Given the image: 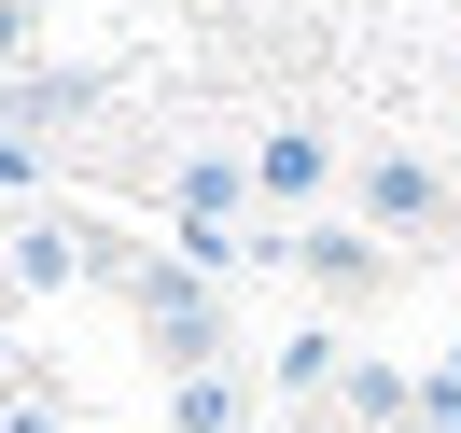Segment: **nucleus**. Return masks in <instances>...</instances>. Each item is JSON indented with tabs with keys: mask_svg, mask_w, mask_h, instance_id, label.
Segmentation results:
<instances>
[{
	"mask_svg": "<svg viewBox=\"0 0 461 433\" xmlns=\"http://www.w3.org/2000/svg\"><path fill=\"white\" fill-rule=\"evenodd\" d=\"M140 321L168 336L182 377H224V308H210V266H140Z\"/></svg>",
	"mask_w": 461,
	"mask_h": 433,
	"instance_id": "obj_1",
	"label": "nucleus"
},
{
	"mask_svg": "<svg viewBox=\"0 0 461 433\" xmlns=\"http://www.w3.org/2000/svg\"><path fill=\"white\" fill-rule=\"evenodd\" d=\"M349 196H364V224H377V238H420L433 210H447V182H433V154H405V140H392V154H364V168H349Z\"/></svg>",
	"mask_w": 461,
	"mask_h": 433,
	"instance_id": "obj_2",
	"label": "nucleus"
},
{
	"mask_svg": "<svg viewBox=\"0 0 461 433\" xmlns=\"http://www.w3.org/2000/svg\"><path fill=\"white\" fill-rule=\"evenodd\" d=\"M252 196L266 210H321L336 196V140H321V126H266L252 140Z\"/></svg>",
	"mask_w": 461,
	"mask_h": 433,
	"instance_id": "obj_3",
	"label": "nucleus"
},
{
	"mask_svg": "<svg viewBox=\"0 0 461 433\" xmlns=\"http://www.w3.org/2000/svg\"><path fill=\"white\" fill-rule=\"evenodd\" d=\"M280 266H308L321 293H364V280H377V224H294Z\"/></svg>",
	"mask_w": 461,
	"mask_h": 433,
	"instance_id": "obj_4",
	"label": "nucleus"
},
{
	"mask_svg": "<svg viewBox=\"0 0 461 433\" xmlns=\"http://www.w3.org/2000/svg\"><path fill=\"white\" fill-rule=\"evenodd\" d=\"M238 196H252V168H238V154H182V238H224Z\"/></svg>",
	"mask_w": 461,
	"mask_h": 433,
	"instance_id": "obj_5",
	"label": "nucleus"
},
{
	"mask_svg": "<svg viewBox=\"0 0 461 433\" xmlns=\"http://www.w3.org/2000/svg\"><path fill=\"white\" fill-rule=\"evenodd\" d=\"M85 252H98L85 224H29V238H14V252H0V280H14V293H42V280H70V266H85Z\"/></svg>",
	"mask_w": 461,
	"mask_h": 433,
	"instance_id": "obj_6",
	"label": "nucleus"
},
{
	"mask_svg": "<svg viewBox=\"0 0 461 433\" xmlns=\"http://www.w3.org/2000/svg\"><path fill=\"white\" fill-rule=\"evenodd\" d=\"M321 377H349V349H336V336H321V321H308V336L280 349V392H321Z\"/></svg>",
	"mask_w": 461,
	"mask_h": 433,
	"instance_id": "obj_7",
	"label": "nucleus"
},
{
	"mask_svg": "<svg viewBox=\"0 0 461 433\" xmlns=\"http://www.w3.org/2000/svg\"><path fill=\"white\" fill-rule=\"evenodd\" d=\"M182 433H238V392H224V377H182Z\"/></svg>",
	"mask_w": 461,
	"mask_h": 433,
	"instance_id": "obj_8",
	"label": "nucleus"
},
{
	"mask_svg": "<svg viewBox=\"0 0 461 433\" xmlns=\"http://www.w3.org/2000/svg\"><path fill=\"white\" fill-rule=\"evenodd\" d=\"M14 57H29V0H0V70H14Z\"/></svg>",
	"mask_w": 461,
	"mask_h": 433,
	"instance_id": "obj_9",
	"label": "nucleus"
},
{
	"mask_svg": "<svg viewBox=\"0 0 461 433\" xmlns=\"http://www.w3.org/2000/svg\"><path fill=\"white\" fill-rule=\"evenodd\" d=\"M0 433H57V419H42V405H14V419H0Z\"/></svg>",
	"mask_w": 461,
	"mask_h": 433,
	"instance_id": "obj_10",
	"label": "nucleus"
}]
</instances>
